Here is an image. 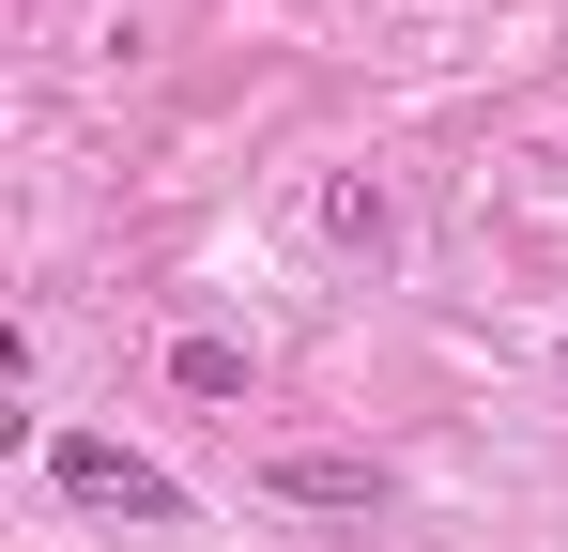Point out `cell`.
Returning a JSON list of instances; mask_svg holds the SVG:
<instances>
[{
	"label": "cell",
	"mask_w": 568,
	"mask_h": 552,
	"mask_svg": "<svg viewBox=\"0 0 568 552\" xmlns=\"http://www.w3.org/2000/svg\"><path fill=\"white\" fill-rule=\"evenodd\" d=\"M47 476H62L78 507H123V522H170V507H185L154 460H139V446H108V430H62V446H47Z\"/></svg>",
	"instance_id": "cell-1"
},
{
	"label": "cell",
	"mask_w": 568,
	"mask_h": 552,
	"mask_svg": "<svg viewBox=\"0 0 568 552\" xmlns=\"http://www.w3.org/2000/svg\"><path fill=\"white\" fill-rule=\"evenodd\" d=\"M262 507H307V522H369V507H384V460H354V446H292V460H262Z\"/></svg>",
	"instance_id": "cell-2"
},
{
	"label": "cell",
	"mask_w": 568,
	"mask_h": 552,
	"mask_svg": "<svg viewBox=\"0 0 568 552\" xmlns=\"http://www.w3.org/2000/svg\"><path fill=\"white\" fill-rule=\"evenodd\" d=\"M323 246H354V262H399V200H384L369 170H338V184H323Z\"/></svg>",
	"instance_id": "cell-3"
},
{
	"label": "cell",
	"mask_w": 568,
	"mask_h": 552,
	"mask_svg": "<svg viewBox=\"0 0 568 552\" xmlns=\"http://www.w3.org/2000/svg\"><path fill=\"white\" fill-rule=\"evenodd\" d=\"M170 384L185 399H246V338H170Z\"/></svg>",
	"instance_id": "cell-4"
}]
</instances>
